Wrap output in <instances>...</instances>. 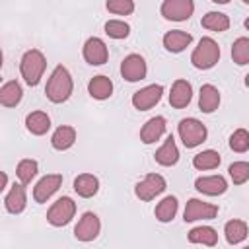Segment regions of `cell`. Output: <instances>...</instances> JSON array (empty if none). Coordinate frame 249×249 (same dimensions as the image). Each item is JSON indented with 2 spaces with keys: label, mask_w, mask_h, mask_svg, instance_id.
<instances>
[{
  "label": "cell",
  "mask_w": 249,
  "mask_h": 249,
  "mask_svg": "<svg viewBox=\"0 0 249 249\" xmlns=\"http://www.w3.org/2000/svg\"><path fill=\"white\" fill-rule=\"evenodd\" d=\"M45 93L53 103H64L70 97V93H72V78H70V72L62 64H58L53 70V74H51V78L47 82Z\"/></svg>",
  "instance_id": "cell-1"
},
{
  "label": "cell",
  "mask_w": 249,
  "mask_h": 249,
  "mask_svg": "<svg viewBox=\"0 0 249 249\" xmlns=\"http://www.w3.org/2000/svg\"><path fill=\"white\" fill-rule=\"evenodd\" d=\"M218 60H220V47H218V43L214 39H210V37H202L198 47L191 54L193 66L198 68V70H208Z\"/></svg>",
  "instance_id": "cell-2"
},
{
  "label": "cell",
  "mask_w": 249,
  "mask_h": 249,
  "mask_svg": "<svg viewBox=\"0 0 249 249\" xmlns=\"http://www.w3.org/2000/svg\"><path fill=\"white\" fill-rule=\"evenodd\" d=\"M45 66H47V60H45L43 53L37 51V49H31V51H27L21 56L19 70H21L23 80L29 86H37L39 80H41V76H43V72H45Z\"/></svg>",
  "instance_id": "cell-3"
},
{
  "label": "cell",
  "mask_w": 249,
  "mask_h": 249,
  "mask_svg": "<svg viewBox=\"0 0 249 249\" xmlns=\"http://www.w3.org/2000/svg\"><path fill=\"white\" fill-rule=\"evenodd\" d=\"M76 214V202L70 198V196H60L47 212V222L51 226H56V228H62L66 226Z\"/></svg>",
  "instance_id": "cell-4"
},
{
  "label": "cell",
  "mask_w": 249,
  "mask_h": 249,
  "mask_svg": "<svg viewBox=\"0 0 249 249\" xmlns=\"http://www.w3.org/2000/svg\"><path fill=\"white\" fill-rule=\"evenodd\" d=\"M185 148H195L206 140V126L196 119H183L177 126Z\"/></svg>",
  "instance_id": "cell-5"
},
{
  "label": "cell",
  "mask_w": 249,
  "mask_h": 249,
  "mask_svg": "<svg viewBox=\"0 0 249 249\" xmlns=\"http://www.w3.org/2000/svg\"><path fill=\"white\" fill-rule=\"evenodd\" d=\"M165 191V179L158 173H150L146 175L140 183H136L134 187V195L140 198V200H152L156 198L158 195H161Z\"/></svg>",
  "instance_id": "cell-6"
},
{
  "label": "cell",
  "mask_w": 249,
  "mask_h": 249,
  "mask_svg": "<svg viewBox=\"0 0 249 249\" xmlns=\"http://www.w3.org/2000/svg\"><path fill=\"white\" fill-rule=\"evenodd\" d=\"M195 4L191 0H165L161 4V16L171 21H185L193 16Z\"/></svg>",
  "instance_id": "cell-7"
},
{
  "label": "cell",
  "mask_w": 249,
  "mask_h": 249,
  "mask_svg": "<svg viewBox=\"0 0 249 249\" xmlns=\"http://www.w3.org/2000/svg\"><path fill=\"white\" fill-rule=\"evenodd\" d=\"M218 214V206L198 200V198H191L185 206V222H195V220H212Z\"/></svg>",
  "instance_id": "cell-8"
},
{
  "label": "cell",
  "mask_w": 249,
  "mask_h": 249,
  "mask_svg": "<svg viewBox=\"0 0 249 249\" xmlns=\"http://www.w3.org/2000/svg\"><path fill=\"white\" fill-rule=\"evenodd\" d=\"M161 93H163V88H161L160 84L146 86V88L138 89V91L132 95V105H134L138 111H148V109H152V107L161 99Z\"/></svg>",
  "instance_id": "cell-9"
},
{
  "label": "cell",
  "mask_w": 249,
  "mask_h": 249,
  "mask_svg": "<svg viewBox=\"0 0 249 249\" xmlns=\"http://www.w3.org/2000/svg\"><path fill=\"white\" fill-rule=\"evenodd\" d=\"M99 230H101L99 218H97L93 212H86V214L80 218V222L76 224L74 235H76V239H80V241H91V239L97 237Z\"/></svg>",
  "instance_id": "cell-10"
},
{
  "label": "cell",
  "mask_w": 249,
  "mask_h": 249,
  "mask_svg": "<svg viewBox=\"0 0 249 249\" xmlns=\"http://www.w3.org/2000/svg\"><path fill=\"white\" fill-rule=\"evenodd\" d=\"M62 185V175L60 173H51V175H45L33 189V198L37 202H47L56 191L58 187Z\"/></svg>",
  "instance_id": "cell-11"
},
{
  "label": "cell",
  "mask_w": 249,
  "mask_h": 249,
  "mask_svg": "<svg viewBox=\"0 0 249 249\" xmlns=\"http://www.w3.org/2000/svg\"><path fill=\"white\" fill-rule=\"evenodd\" d=\"M121 74L126 82H138L146 76V62L140 54H128L121 64Z\"/></svg>",
  "instance_id": "cell-12"
},
{
  "label": "cell",
  "mask_w": 249,
  "mask_h": 249,
  "mask_svg": "<svg viewBox=\"0 0 249 249\" xmlns=\"http://www.w3.org/2000/svg\"><path fill=\"white\" fill-rule=\"evenodd\" d=\"M107 56H109L107 47H105V43L99 37H89L86 41V45H84V58L89 64H93V66L105 64L107 62Z\"/></svg>",
  "instance_id": "cell-13"
},
{
  "label": "cell",
  "mask_w": 249,
  "mask_h": 249,
  "mask_svg": "<svg viewBox=\"0 0 249 249\" xmlns=\"http://www.w3.org/2000/svg\"><path fill=\"white\" fill-rule=\"evenodd\" d=\"M193 97V88L187 80H175L171 86V93H169V103L175 109H183L191 103Z\"/></svg>",
  "instance_id": "cell-14"
},
{
  "label": "cell",
  "mask_w": 249,
  "mask_h": 249,
  "mask_svg": "<svg viewBox=\"0 0 249 249\" xmlns=\"http://www.w3.org/2000/svg\"><path fill=\"white\" fill-rule=\"evenodd\" d=\"M195 187H196V191H200L204 195L216 196V195L226 193L228 183H226V179L222 175H210V177H198L195 181Z\"/></svg>",
  "instance_id": "cell-15"
},
{
  "label": "cell",
  "mask_w": 249,
  "mask_h": 249,
  "mask_svg": "<svg viewBox=\"0 0 249 249\" xmlns=\"http://www.w3.org/2000/svg\"><path fill=\"white\" fill-rule=\"evenodd\" d=\"M191 41H193V35L181 29H171L163 35V47L169 53H181L185 47L191 45Z\"/></svg>",
  "instance_id": "cell-16"
},
{
  "label": "cell",
  "mask_w": 249,
  "mask_h": 249,
  "mask_svg": "<svg viewBox=\"0 0 249 249\" xmlns=\"http://www.w3.org/2000/svg\"><path fill=\"white\" fill-rule=\"evenodd\" d=\"M165 132V119L163 117H152L150 121H146V124L140 130V140L144 144H152L156 140L161 138V134Z\"/></svg>",
  "instance_id": "cell-17"
},
{
  "label": "cell",
  "mask_w": 249,
  "mask_h": 249,
  "mask_svg": "<svg viewBox=\"0 0 249 249\" xmlns=\"http://www.w3.org/2000/svg\"><path fill=\"white\" fill-rule=\"evenodd\" d=\"M154 158H156V161H158L160 165H165V167L177 163V160H179V150H177L175 138H173L171 134L167 136V140L163 142V146L154 154Z\"/></svg>",
  "instance_id": "cell-18"
},
{
  "label": "cell",
  "mask_w": 249,
  "mask_h": 249,
  "mask_svg": "<svg viewBox=\"0 0 249 249\" xmlns=\"http://www.w3.org/2000/svg\"><path fill=\"white\" fill-rule=\"evenodd\" d=\"M220 105V93L212 84H204L200 88V95H198V107L204 113H214Z\"/></svg>",
  "instance_id": "cell-19"
},
{
  "label": "cell",
  "mask_w": 249,
  "mask_h": 249,
  "mask_svg": "<svg viewBox=\"0 0 249 249\" xmlns=\"http://www.w3.org/2000/svg\"><path fill=\"white\" fill-rule=\"evenodd\" d=\"M25 202H27V198H25V189H23V185H14V187L10 189V193L6 195V200H4L6 210H8L10 214H19V212H23Z\"/></svg>",
  "instance_id": "cell-20"
},
{
  "label": "cell",
  "mask_w": 249,
  "mask_h": 249,
  "mask_svg": "<svg viewBox=\"0 0 249 249\" xmlns=\"http://www.w3.org/2000/svg\"><path fill=\"white\" fill-rule=\"evenodd\" d=\"M97 189H99V181H97V177L91 175V173H82V175H78V177L74 179V191H76L80 196H84V198L93 196V195L97 193Z\"/></svg>",
  "instance_id": "cell-21"
},
{
  "label": "cell",
  "mask_w": 249,
  "mask_h": 249,
  "mask_svg": "<svg viewBox=\"0 0 249 249\" xmlns=\"http://www.w3.org/2000/svg\"><path fill=\"white\" fill-rule=\"evenodd\" d=\"M25 126H27V130H29L31 134L41 136V134H45V132L51 128V119H49V115L43 113V111H33V113L27 115Z\"/></svg>",
  "instance_id": "cell-22"
},
{
  "label": "cell",
  "mask_w": 249,
  "mask_h": 249,
  "mask_svg": "<svg viewBox=\"0 0 249 249\" xmlns=\"http://www.w3.org/2000/svg\"><path fill=\"white\" fill-rule=\"evenodd\" d=\"M88 91L95 99H107L113 93V82L107 76H95L88 84Z\"/></svg>",
  "instance_id": "cell-23"
},
{
  "label": "cell",
  "mask_w": 249,
  "mask_h": 249,
  "mask_svg": "<svg viewBox=\"0 0 249 249\" xmlns=\"http://www.w3.org/2000/svg\"><path fill=\"white\" fill-rule=\"evenodd\" d=\"M21 95H23L21 86H19L16 80L6 82V84L0 88V103H2L4 107H16V105L21 101Z\"/></svg>",
  "instance_id": "cell-24"
},
{
  "label": "cell",
  "mask_w": 249,
  "mask_h": 249,
  "mask_svg": "<svg viewBox=\"0 0 249 249\" xmlns=\"http://www.w3.org/2000/svg\"><path fill=\"white\" fill-rule=\"evenodd\" d=\"M76 142V130L72 126H58L51 138V144L54 150H68Z\"/></svg>",
  "instance_id": "cell-25"
},
{
  "label": "cell",
  "mask_w": 249,
  "mask_h": 249,
  "mask_svg": "<svg viewBox=\"0 0 249 249\" xmlns=\"http://www.w3.org/2000/svg\"><path fill=\"white\" fill-rule=\"evenodd\" d=\"M189 241L191 243H202V245H216L218 243V233L214 228L210 226H198V228H193L189 231Z\"/></svg>",
  "instance_id": "cell-26"
},
{
  "label": "cell",
  "mask_w": 249,
  "mask_h": 249,
  "mask_svg": "<svg viewBox=\"0 0 249 249\" xmlns=\"http://www.w3.org/2000/svg\"><path fill=\"white\" fill-rule=\"evenodd\" d=\"M224 233H226L228 243H231V245L241 243V241L247 237V224H245L243 220H231V222L226 224Z\"/></svg>",
  "instance_id": "cell-27"
},
{
  "label": "cell",
  "mask_w": 249,
  "mask_h": 249,
  "mask_svg": "<svg viewBox=\"0 0 249 249\" xmlns=\"http://www.w3.org/2000/svg\"><path fill=\"white\" fill-rule=\"evenodd\" d=\"M202 27L210 31H226L230 27V18L222 12H208L202 18Z\"/></svg>",
  "instance_id": "cell-28"
},
{
  "label": "cell",
  "mask_w": 249,
  "mask_h": 249,
  "mask_svg": "<svg viewBox=\"0 0 249 249\" xmlns=\"http://www.w3.org/2000/svg\"><path fill=\"white\" fill-rule=\"evenodd\" d=\"M156 218L160 222H171L177 214V198L175 196H165L158 206H156Z\"/></svg>",
  "instance_id": "cell-29"
},
{
  "label": "cell",
  "mask_w": 249,
  "mask_h": 249,
  "mask_svg": "<svg viewBox=\"0 0 249 249\" xmlns=\"http://www.w3.org/2000/svg\"><path fill=\"white\" fill-rule=\"evenodd\" d=\"M193 165L196 169H214L220 165V154L214 150H204L193 158Z\"/></svg>",
  "instance_id": "cell-30"
},
{
  "label": "cell",
  "mask_w": 249,
  "mask_h": 249,
  "mask_svg": "<svg viewBox=\"0 0 249 249\" xmlns=\"http://www.w3.org/2000/svg\"><path fill=\"white\" fill-rule=\"evenodd\" d=\"M231 58L239 66H245L249 62V39L247 37H239L233 43V47H231Z\"/></svg>",
  "instance_id": "cell-31"
},
{
  "label": "cell",
  "mask_w": 249,
  "mask_h": 249,
  "mask_svg": "<svg viewBox=\"0 0 249 249\" xmlns=\"http://www.w3.org/2000/svg\"><path fill=\"white\" fill-rule=\"evenodd\" d=\"M18 177L21 181V185H27L31 183V179L37 175V161L35 160H21L18 163Z\"/></svg>",
  "instance_id": "cell-32"
},
{
  "label": "cell",
  "mask_w": 249,
  "mask_h": 249,
  "mask_svg": "<svg viewBox=\"0 0 249 249\" xmlns=\"http://www.w3.org/2000/svg\"><path fill=\"white\" fill-rule=\"evenodd\" d=\"M105 33L113 39H124V37H128L130 27H128V23H124L121 19H109L105 23Z\"/></svg>",
  "instance_id": "cell-33"
},
{
  "label": "cell",
  "mask_w": 249,
  "mask_h": 249,
  "mask_svg": "<svg viewBox=\"0 0 249 249\" xmlns=\"http://www.w3.org/2000/svg\"><path fill=\"white\" fill-rule=\"evenodd\" d=\"M230 148L233 152H247L249 150V132L245 128H237L230 136Z\"/></svg>",
  "instance_id": "cell-34"
},
{
  "label": "cell",
  "mask_w": 249,
  "mask_h": 249,
  "mask_svg": "<svg viewBox=\"0 0 249 249\" xmlns=\"http://www.w3.org/2000/svg\"><path fill=\"white\" fill-rule=\"evenodd\" d=\"M230 177L235 185H243L249 179V163L247 161H235L230 165Z\"/></svg>",
  "instance_id": "cell-35"
},
{
  "label": "cell",
  "mask_w": 249,
  "mask_h": 249,
  "mask_svg": "<svg viewBox=\"0 0 249 249\" xmlns=\"http://www.w3.org/2000/svg\"><path fill=\"white\" fill-rule=\"evenodd\" d=\"M107 10L117 14V16H128L134 12V2L132 0H109L107 4Z\"/></svg>",
  "instance_id": "cell-36"
},
{
  "label": "cell",
  "mask_w": 249,
  "mask_h": 249,
  "mask_svg": "<svg viewBox=\"0 0 249 249\" xmlns=\"http://www.w3.org/2000/svg\"><path fill=\"white\" fill-rule=\"evenodd\" d=\"M6 183H8V175H6L4 171H0V193L4 191V187H6Z\"/></svg>",
  "instance_id": "cell-37"
},
{
  "label": "cell",
  "mask_w": 249,
  "mask_h": 249,
  "mask_svg": "<svg viewBox=\"0 0 249 249\" xmlns=\"http://www.w3.org/2000/svg\"><path fill=\"white\" fill-rule=\"evenodd\" d=\"M0 70H2V49H0Z\"/></svg>",
  "instance_id": "cell-38"
},
{
  "label": "cell",
  "mask_w": 249,
  "mask_h": 249,
  "mask_svg": "<svg viewBox=\"0 0 249 249\" xmlns=\"http://www.w3.org/2000/svg\"><path fill=\"white\" fill-rule=\"evenodd\" d=\"M243 249H249V247H243Z\"/></svg>",
  "instance_id": "cell-39"
}]
</instances>
